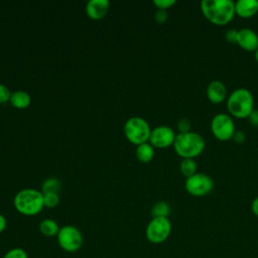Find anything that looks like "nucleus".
<instances>
[{
  "label": "nucleus",
  "mask_w": 258,
  "mask_h": 258,
  "mask_svg": "<svg viewBox=\"0 0 258 258\" xmlns=\"http://www.w3.org/2000/svg\"><path fill=\"white\" fill-rule=\"evenodd\" d=\"M201 10L204 16L216 25H225L235 16V2L232 0H203Z\"/></svg>",
  "instance_id": "obj_1"
},
{
  "label": "nucleus",
  "mask_w": 258,
  "mask_h": 258,
  "mask_svg": "<svg viewBox=\"0 0 258 258\" xmlns=\"http://www.w3.org/2000/svg\"><path fill=\"white\" fill-rule=\"evenodd\" d=\"M13 206L15 210L23 216H36L44 208L43 194L41 190L35 188L20 189L14 196Z\"/></svg>",
  "instance_id": "obj_2"
},
{
  "label": "nucleus",
  "mask_w": 258,
  "mask_h": 258,
  "mask_svg": "<svg viewBox=\"0 0 258 258\" xmlns=\"http://www.w3.org/2000/svg\"><path fill=\"white\" fill-rule=\"evenodd\" d=\"M172 146L176 154L182 157V159H195L204 151L206 142L201 134L189 131L185 133H177Z\"/></svg>",
  "instance_id": "obj_3"
},
{
  "label": "nucleus",
  "mask_w": 258,
  "mask_h": 258,
  "mask_svg": "<svg viewBox=\"0 0 258 258\" xmlns=\"http://www.w3.org/2000/svg\"><path fill=\"white\" fill-rule=\"evenodd\" d=\"M227 108L231 116L248 118L254 110V97L248 89L238 88L227 98Z\"/></svg>",
  "instance_id": "obj_4"
},
{
  "label": "nucleus",
  "mask_w": 258,
  "mask_h": 258,
  "mask_svg": "<svg viewBox=\"0 0 258 258\" xmlns=\"http://www.w3.org/2000/svg\"><path fill=\"white\" fill-rule=\"evenodd\" d=\"M151 133L149 123L138 116L129 118L124 124V134L129 142L134 145H140L148 142Z\"/></svg>",
  "instance_id": "obj_5"
},
{
  "label": "nucleus",
  "mask_w": 258,
  "mask_h": 258,
  "mask_svg": "<svg viewBox=\"0 0 258 258\" xmlns=\"http://www.w3.org/2000/svg\"><path fill=\"white\" fill-rule=\"evenodd\" d=\"M56 240L58 246L69 253L79 251L84 243L82 232L73 225H64L60 227Z\"/></svg>",
  "instance_id": "obj_6"
},
{
  "label": "nucleus",
  "mask_w": 258,
  "mask_h": 258,
  "mask_svg": "<svg viewBox=\"0 0 258 258\" xmlns=\"http://www.w3.org/2000/svg\"><path fill=\"white\" fill-rule=\"evenodd\" d=\"M172 230L168 218H152L146 226L145 237L152 244H160L167 240Z\"/></svg>",
  "instance_id": "obj_7"
},
{
  "label": "nucleus",
  "mask_w": 258,
  "mask_h": 258,
  "mask_svg": "<svg viewBox=\"0 0 258 258\" xmlns=\"http://www.w3.org/2000/svg\"><path fill=\"white\" fill-rule=\"evenodd\" d=\"M211 130L213 135L220 141L232 139L236 128L232 117L226 113L216 114L211 121Z\"/></svg>",
  "instance_id": "obj_8"
},
{
  "label": "nucleus",
  "mask_w": 258,
  "mask_h": 258,
  "mask_svg": "<svg viewBox=\"0 0 258 258\" xmlns=\"http://www.w3.org/2000/svg\"><path fill=\"white\" fill-rule=\"evenodd\" d=\"M184 187L186 191L194 197H205L213 190L214 180L206 173L197 172L191 176L186 177Z\"/></svg>",
  "instance_id": "obj_9"
},
{
  "label": "nucleus",
  "mask_w": 258,
  "mask_h": 258,
  "mask_svg": "<svg viewBox=\"0 0 258 258\" xmlns=\"http://www.w3.org/2000/svg\"><path fill=\"white\" fill-rule=\"evenodd\" d=\"M175 136L176 134L171 127L160 125L151 129L148 142L154 148H167L170 145H173Z\"/></svg>",
  "instance_id": "obj_10"
},
{
  "label": "nucleus",
  "mask_w": 258,
  "mask_h": 258,
  "mask_svg": "<svg viewBox=\"0 0 258 258\" xmlns=\"http://www.w3.org/2000/svg\"><path fill=\"white\" fill-rule=\"evenodd\" d=\"M236 43L244 50L255 51L258 48V34L251 28L238 29Z\"/></svg>",
  "instance_id": "obj_11"
},
{
  "label": "nucleus",
  "mask_w": 258,
  "mask_h": 258,
  "mask_svg": "<svg viewBox=\"0 0 258 258\" xmlns=\"http://www.w3.org/2000/svg\"><path fill=\"white\" fill-rule=\"evenodd\" d=\"M110 2L108 0H90L86 5V13L93 20L103 19L109 11Z\"/></svg>",
  "instance_id": "obj_12"
},
{
  "label": "nucleus",
  "mask_w": 258,
  "mask_h": 258,
  "mask_svg": "<svg viewBox=\"0 0 258 258\" xmlns=\"http://www.w3.org/2000/svg\"><path fill=\"white\" fill-rule=\"evenodd\" d=\"M207 98L214 104L222 103L227 97V88L225 84L221 81H212L206 90Z\"/></svg>",
  "instance_id": "obj_13"
},
{
  "label": "nucleus",
  "mask_w": 258,
  "mask_h": 258,
  "mask_svg": "<svg viewBox=\"0 0 258 258\" xmlns=\"http://www.w3.org/2000/svg\"><path fill=\"white\" fill-rule=\"evenodd\" d=\"M235 12L242 18H249L258 12V0H238L235 2Z\"/></svg>",
  "instance_id": "obj_14"
},
{
  "label": "nucleus",
  "mask_w": 258,
  "mask_h": 258,
  "mask_svg": "<svg viewBox=\"0 0 258 258\" xmlns=\"http://www.w3.org/2000/svg\"><path fill=\"white\" fill-rule=\"evenodd\" d=\"M9 102L14 108L22 110V109H26L30 105L31 97L27 92L18 90L11 93Z\"/></svg>",
  "instance_id": "obj_15"
},
{
  "label": "nucleus",
  "mask_w": 258,
  "mask_h": 258,
  "mask_svg": "<svg viewBox=\"0 0 258 258\" xmlns=\"http://www.w3.org/2000/svg\"><path fill=\"white\" fill-rule=\"evenodd\" d=\"M135 155L140 162H150L154 156V147L149 142L142 143L136 147Z\"/></svg>",
  "instance_id": "obj_16"
},
{
  "label": "nucleus",
  "mask_w": 258,
  "mask_h": 258,
  "mask_svg": "<svg viewBox=\"0 0 258 258\" xmlns=\"http://www.w3.org/2000/svg\"><path fill=\"white\" fill-rule=\"evenodd\" d=\"M60 227L52 219H44L39 223V232L45 237H56Z\"/></svg>",
  "instance_id": "obj_17"
},
{
  "label": "nucleus",
  "mask_w": 258,
  "mask_h": 258,
  "mask_svg": "<svg viewBox=\"0 0 258 258\" xmlns=\"http://www.w3.org/2000/svg\"><path fill=\"white\" fill-rule=\"evenodd\" d=\"M170 214V207L166 202L160 201L153 205L151 208L152 218H168Z\"/></svg>",
  "instance_id": "obj_18"
},
{
  "label": "nucleus",
  "mask_w": 258,
  "mask_h": 258,
  "mask_svg": "<svg viewBox=\"0 0 258 258\" xmlns=\"http://www.w3.org/2000/svg\"><path fill=\"white\" fill-rule=\"evenodd\" d=\"M179 169H180V172L185 177H189L192 174L197 173L198 165H197V162L195 161V159H192V158H183L180 162Z\"/></svg>",
  "instance_id": "obj_19"
},
{
  "label": "nucleus",
  "mask_w": 258,
  "mask_h": 258,
  "mask_svg": "<svg viewBox=\"0 0 258 258\" xmlns=\"http://www.w3.org/2000/svg\"><path fill=\"white\" fill-rule=\"evenodd\" d=\"M60 188H61V182L56 177H48L41 184L42 194H46V192L58 194Z\"/></svg>",
  "instance_id": "obj_20"
},
{
  "label": "nucleus",
  "mask_w": 258,
  "mask_h": 258,
  "mask_svg": "<svg viewBox=\"0 0 258 258\" xmlns=\"http://www.w3.org/2000/svg\"><path fill=\"white\" fill-rule=\"evenodd\" d=\"M59 204V196L56 192L43 194V206L48 209L55 208Z\"/></svg>",
  "instance_id": "obj_21"
},
{
  "label": "nucleus",
  "mask_w": 258,
  "mask_h": 258,
  "mask_svg": "<svg viewBox=\"0 0 258 258\" xmlns=\"http://www.w3.org/2000/svg\"><path fill=\"white\" fill-rule=\"evenodd\" d=\"M3 258H28V254L24 249L14 247L5 253Z\"/></svg>",
  "instance_id": "obj_22"
},
{
  "label": "nucleus",
  "mask_w": 258,
  "mask_h": 258,
  "mask_svg": "<svg viewBox=\"0 0 258 258\" xmlns=\"http://www.w3.org/2000/svg\"><path fill=\"white\" fill-rule=\"evenodd\" d=\"M176 127H177V130H178V133H185V132L191 131V130H190V128H191V123H190L189 119H187V118H181V119L177 122Z\"/></svg>",
  "instance_id": "obj_23"
},
{
  "label": "nucleus",
  "mask_w": 258,
  "mask_h": 258,
  "mask_svg": "<svg viewBox=\"0 0 258 258\" xmlns=\"http://www.w3.org/2000/svg\"><path fill=\"white\" fill-rule=\"evenodd\" d=\"M11 96L10 90L3 84L0 83V104H4L6 102H9Z\"/></svg>",
  "instance_id": "obj_24"
},
{
  "label": "nucleus",
  "mask_w": 258,
  "mask_h": 258,
  "mask_svg": "<svg viewBox=\"0 0 258 258\" xmlns=\"http://www.w3.org/2000/svg\"><path fill=\"white\" fill-rule=\"evenodd\" d=\"M153 4L160 10H166L175 4V0H154Z\"/></svg>",
  "instance_id": "obj_25"
},
{
  "label": "nucleus",
  "mask_w": 258,
  "mask_h": 258,
  "mask_svg": "<svg viewBox=\"0 0 258 258\" xmlns=\"http://www.w3.org/2000/svg\"><path fill=\"white\" fill-rule=\"evenodd\" d=\"M168 16H167V12L166 10H160V9H157V11L155 12L154 14V19L157 23L159 24H162L164 23L166 20H167Z\"/></svg>",
  "instance_id": "obj_26"
},
{
  "label": "nucleus",
  "mask_w": 258,
  "mask_h": 258,
  "mask_svg": "<svg viewBox=\"0 0 258 258\" xmlns=\"http://www.w3.org/2000/svg\"><path fill=\"white\" fill-rule=\"evenodd\" d=\"M237 35H238V29H229L226 34H225V37L226 39L229 41V42H237Z\"/></svg>",
  "instance_id": "obj_27"
},
{
  "label": "nucleus",
  "mask_w": 258,
  "mask_h": 258,
  "mask_svg": "<svg viewBox=\"0 0 258 258\" xmlns=\"http://www.w3.org/2000/svg\"><path fill=\"white\" fill-rule=\"evenodd\" d=\"M232 139L236 142V143H243L246 139V135L243 131H240V130H236Z\"/></svg>",
  "instance_id": "obj_28"
},
{
  "label": "nucleus",
  "mask_w": 258,
  "mask_h": 258,
  "mask_svg": "<svg viewBox=\"0 0 258 258\" xmlns=\"http://www.w3.org/2000/svg\"><path fill=\"white\" fill-rule=\"evenodd\" d=\"M248 120L252 126L258 127V110L257 109H254L252 111V113L248 117Z\"/></svg>",
  "instance_id": "obj_29"
},
{
  "label": "nucleus",
  "mask_w": 258,
  "mask_h": 258,
  "mask_svg": "<svg viewBox=\"0 0 258 258\" xmlns=\"http://www.w3.org/2000/svg\"><path fill=\"white\" fill-rule=\"evenodd\" d=\"M6 227H7V220L2 214H0V234L5 231Z\"/></svg>",
  "instance_id": "obj_30"
},
{
  "label": "nucleus",
  "mask_w": 258,
  "mask_h": 258,
  "mask_svg": "<svg viewBox=\"0 0 258 258\" xmlns=\"http://www.w3.org/2000/svg\"><path fill=\"white\" fill-rule=\"evenodd\" d=\"M251 209H252V212L253 214L258 217V197H256L253 202H252V205H251Z\"/></svg>",
  "instance_id": "obj_31"
},
{
  "label": "nucleus",
  "mask_w": 258,
  "mask_h": 258,
  "mask_svg": "<svg viewBox=\"0 0 258 258\" xmlns=\"http://www.w3.org/2000/svg\"><path fill=\"white\" fill-rule=\"evenodd\" d=\"M254 52H255V59H256V61L258 62V48H257Z\"/></svg>",
  "instance_id": "obj_32"
}]
</instances>
